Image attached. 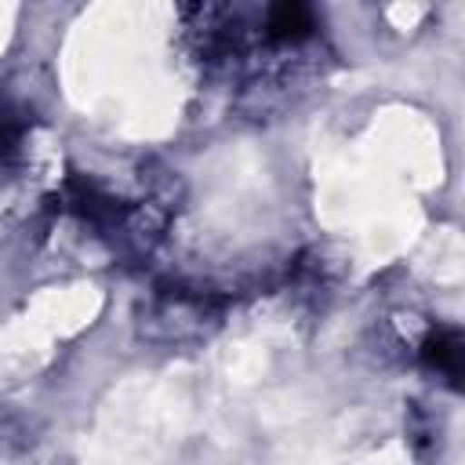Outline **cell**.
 I'll return each mask as SVG.
<instances>
[{
    "label": "cell",
    "instance_id": "1",
    "mask_svg": "<svg viewBox=\"0 0 465 465\" xmlns=\"http://www.w3.org/2000/svg\"><path fill=\"white\" fill-rule=\"evenodd\" d=\"M225 316V294L203 287H160L142 312V338L156 345H193L203 341Z\"/></svg>",
    "mask_w": 465,
    "mask_h": 465
},
{
    "label": "cell",
    "instance_id": "2",
    "mask_svg": "<svg viewBox=\"0 0 465 465\" xmlns=\"http://www.w3.org/2000/svg\"><path fill=\"white\" fill-rule=\"evenodd\" d=\"M418 352H421V360H425L436 374H443L450 385H458V378H461V356H465L458 331H450V327L425 331L421 341H418Z\"/></svg>",
    "mask_w": 465,
    "mask_h": 465
},
{
    "label": "cell",
    "instance_id": "3",
    "mask_svg": "<svg viewBox=\"0 0 465 465\" xmlns=\"http://www.w3.org/2000/svg\"><path fill=\"white\" fill-rule=\"evenodd\" d=\"M22 138H25V116L15 109H0V178H7L15 171Z\"/></svg>",
    "mask_w": 465,
    "mask_h": 465
}]
</instances>
